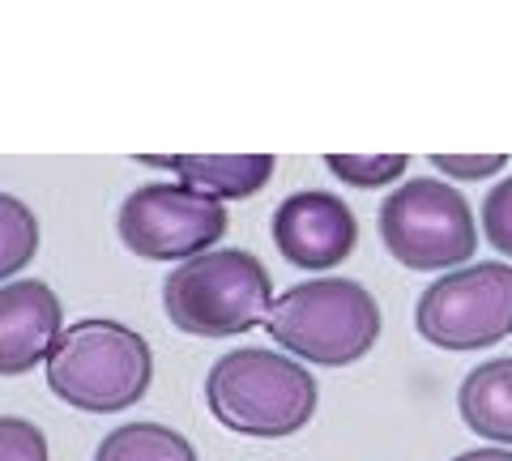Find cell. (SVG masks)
<instances>
[{
	"mask_svg": "<svg viewBox=\"0 0 512 461\" xmlns=\"http://www.w3.org/2000/svg\"><path fill=\"white\" fill-rule=\"evenodd\" d=\"M431 171H440L444 180H491L508 167L504 154H431Z\"/></svg>",
	"mask_w": 512,
	"mask_h": 461,
	"instance_id": "obj_17",
	"label": "cell"
},
{
	"mask_svg": "<svg viewBox=\"0 0 512 461\" xmlns=\"http://www.w3.org/2000/svg\"><path fill=\"white\" fill-rule=\"evenodd\" d=\"M274 304V278L248 248H210L180 261L163 282L167 321L188 338H239L265 325Z\"/></svg>",
	"mask_w": 512,
	"mask_h": 461,
	"instance_id": "obj_4",
	"label": "cell"
},
{
	"mask_svg": "<svg viewBox=\"0 0 512 461\" xmlns=\"http://www.w3.org/2000/svg\"><path fill=\"white\" fill-rule=\"evenodd\" d=\"M0 461H52L43 427L18 415H0Z\"/></svg>",
	"mask_w": 512,
	"mask_h": 461,
	"instance_id": "obj_15",
	"label": "cell"
},
{
	"mask_svg": "<svg viewBox=\"0 0 512 461\" xmlns=\"http://www.w3.org/2000/svg\"><path fill=\"white\" fill-rule=\"evenodd\" d=\"M483 235L500 257L512 261V176L495 180V188L483 197Z\"/></svg>",
	"mask_w": 512,
	"mask_h": 461,
	"instance_id": "obj_16",
	"label": "cell"
},
{
	"mask_svg": "<svg viewBox=\"0 0 512 461\" xmlns=\"http://www.w3.org/2000/svg\"><path fill=\"white\" fill-rule=\"evenodd\" d=\"M269 235H274V248L295 269L329 274V269H338L355 252L359 218L342 197L325 193V188H303V193L278 201Z\"/></svg>",
	"mask_w": 512,
	"mask_h": 461,
	"instance_id": "obj_8",
	"label": "cell"
},
{
	"mask_svg": "<svg viewBox=\"0 0 512 461\" xmlns=\"http://www.w3.org/2000/svg\"><path fill=\"white\" fill-rule=\"evenodd\" d=\"M231 231L227 205L180 180H150L120 201L116 235L141 261H188L222 244Z\"/></svg>",
	"mask_w": 512,
	"mask_h": 461,
	"instance_id": "obj_7",
	"label": "cell"
},
{
	"mask_svg": "<svg viewBox=\"0 0 512 461\" xmlns=\"http://www.w3.org/2000/svg\"><path fill=\"white\" fill-rule=\"evenodd\" d=\"M47 389L64 406L86 415H120L150 393L154 351L133 325L111 316H86L64 325L52 355L43 359Z\"/></svg>",
	"mask_w": 512,
	"mask_h": 461,
	"instance_id": "obj_2",
	"label": "cell"
},
{
	"mask_svg": "<svg viewBox=\"0 0 512 461\" xmlns=\"http://www.w3.org/2000/svg\"><path fill=\"white\" fill-rule=\"evenodd\" d=\"M457 415L474 436L512 449V355L487 359L461 380Z\"/></svg>",
	"mask_w": 512,
	"mask_h": 461,
	"instance_id": "obj_11",
	"label": "cell"
},
{
	"mask_svg": "<svg viewBox=\"0 0 512 461\" xmlns=\"http://www.w3.org/2000/svg\"><path fill=\"white\" fill-rule=\"evenodd\" d=\"M64 333L60 295L39 278L0 282V376H26Z\"/></svg>",
	"mask_w": 512,
	"mask_h": 461,
	"instance_id": "obj_9",
	"label": "cell"
},
{
	"mask_svg": "<svg viewBox=\"0 0 512 461\" xmlns=\"http://www.w3.org/2000/svg\"><path fill=\"white\" fill-rule=\"evenodd\" d=\"M384 252L419 274H448L470 265L478 248L474 210L448 180H402L376 214Z\"/></svg>",
	"mask_w": 512,
	"mask_h": 461,
	"instance_id": "obj_5",
	"label": "cell"
},
{
	"mask_svg": "<svg viewBox=\"0 0 512 461\" xmlns=\"http://www.w3.org/2000/svg\"><path fill=\"white\" fill-rule=\"evenodd\" d=\"M414 329L436 351H491L512 338V265L470 261L448 269L414 304Z\"/></svg>",
	"mask_w": 512,
	"mask_h": 461,
	"instance_id": "obj_6",
	"label": "cell"
},
{
	"mask_svg": "<svg viewBox=\"0 0 512 461\" xmlns=\"http://www.w3.org/2000/svg\"><path fill=\"white\" fill-rule=\"evenodd\" d=\"M325 167L350 188H384L406 176L410 154H325Z\"/></svg>",
	"mask_w": 512,
	"mask_h": 461,
	"instance_id": "obj_14",
	"label": "cell"
},
{
	"mask_svg": "<svg viewBox=\"0 0 512 461\" xmlns=\"http://www.w3.org/2000/svg\"><path fill=\"white\" fill-rule=\"evenodd\" d=\"M205 406L235 436L282 440L312 423L320 389L299 359L265 346H239L214 359L205 376Z\"/></svg>",
	"mask_w": 512,
	"mask_h": 461,
	"instance_id": "obj_1",
	"label": "cell"
},
{
	"mask_svg": "<svg viewBox=\"0 0 512 461\" xmlns=\"http://www.w3.org/2000/svg\"><path fill=\"white\" fill-rule=\"evenodd\" d=\"M380 304L355 278L320 274L274 295L265 333L282 355L316 368H350L380 342Z\"/></svg>",
	"mask_w": 512,
	"mask_h": 461,
	"instance_id": "obj_3",
	"label": "cell"
},
{
	"mask_svg": "<svg viewBox=\"0 0 512 461\" xmlns=\"http://www.w3.org/2000/svg\"><path fill=\"white\" fill-rule=\"evenodd\" d=\"M137 163L154 171H171L180 184L227 205L261 193L274 180L278 158L274 154H137Z\"/></svg>",
	"mask_w": 512,
	"mask_h": 461,
	"instance_id": "obj_10",
	"label": "cell"
},
{
	"mask_svg": "<svg viewBox=\"0 0 512 461\" xmlns=\"http://www.w3.org/2000/svg\"><path fill=\"white\" fill-rule=\"evenodd\" d=\"M448 461H512V449H500V444H483V449H466Z\"/></svg>",
	"mask_w": 512,
	"mask_h": 461,
	"instance_id": "obj_18",
	"label": "cell"
},
{
	"mask_svg": "<svg viewBox=\"0 0 512 461\" xmlns=\"http://www.w3.org/2000/svg\"><path fill=\"white\" fill-rule=\"evenodd\" d=\"M39 252V218L35 210L13 197L0 193V282H13L22 269L35 261Z\"/></svg>",
	"mask_w": 512,
	"mask_h": 461,
	"instance_id": "obj_13",
	"label": "cell"
},
{
	"mask_svg": "<svg viewBox=\"0 0 512 461\" xmlns=\"http://www.w3.org/2000/svg\"><path fill=\"white\" fill-rule=\"evenodd\" d=\"M94 461H201L192 440L184 432H175L167 423H120L99 440Z\"/></svg>",
	"mask_w": 512,
	"mask_h": 461,
	"instance_id": "obj_12",
	"label": "cell"
}]
</instances>
